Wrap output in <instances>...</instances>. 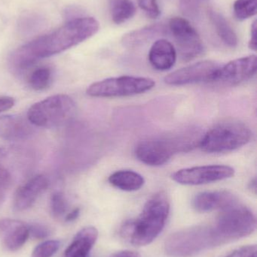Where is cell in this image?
I'll return each mask as SVG.
<instances>
[{"label": "cell", "mask_w": 257, "mask_h": 257, "mask_svg": "<svg viewBox=\"0 0 257 257\" xmlns=\"http://www.w3.org/2000/svg\"><path fill=\"white\" fill-rule=\"evenodd\" d=\"M100 24L90 17L71 20L63 27L20 47L12 54L10 63L17 71H24L42 59L63 52L95 36Z\"/></svg>", "instance_id": "obj_1"}, {"label": "cell", "mask_w": 257, "mask_h": 257, "mask_svg": "<svg viewBox=\"0 0 257 257\" xmlns=\"http://www.w3.org/2000/svg\"><path fill=\"white\" fill-rule=\"evenodd\" d=\"M169 213L170 202L167 195L164 192L155 193L145 204L137 218L125 222L122 235L133 245H148L164 229Z\"/></svg>", "instance_id": "obj_2"}, {"label": "cell", "mask_w": 257, "mask_h": 257, "mask_svg": "<svg viewBox=\"0 0 257 257\" xmlns=\"http://www.w3.org/2000/svg\"><path fill=\"white\" fill-rule=\"evenodd\" d=\"M223 245L214 225L181 229L166 239L164 250L172 257H189Z\"/></svg>", "instance_id": "obj_3"}, {"label": "cell", "mask_w": 257, "mask_h": 257, "mask_svg": "<svg viewBox=\"0 0 257 257\" xmlns=\"http://www.w3.org/2000/svg\"><path fill=\"white\" fill-rule=\"evenodd\" d=\"M193 135H179L170 137L147 139L137 144L134 151L136 157L141 163L151 166L165 164L175 154L187 152L199 145Z\"/></svg>", "instance_id": "obj_4"}, {"label": "cell", "mask_w": 257, "mask_h": 257, "mask_svg": "<svg viewBox=\"0 0 257 257\" xmlns=\"http://www.w3.org/2000/svg\"><path fill=\"white\" fill-rule=\"evenodd\" d=\"M76 113V104L69 96L57 94L33 104L27 118L33 126L55 128L69 123Z\"/></svg>", "instance_id": "obj_5"}, {"label": "cell", "mask_w": 257, "mask_h": 257, "mask_svg": "<svg viewBox=\"0 0 257 257\" xmlns=\"http://www.w3.org/2000/svg\"><path fill=\"white\" fill-rule=\"evenodd\" d=\"M250 128L236 120H226L214 125L200 139L199 146L207 153H225L235 151L250 142Z\"/></svg>", "instance_id": "obj_6"}, {"label": "cell", "mask_w": 257, "mask_h": 257, "mask_svg": "<svg viewBox=\"0 0 257 257\" xmlns=\"http://www.w3.org/2000/svg\"><path fill=\"white\" fill-rule=\"evenodd\" d=\"M213 225L225 244L253 233L256 227V217L247 207L237 203L222 211Z\"/></svg>", "instance_id": "obj_7"}, {"label": "cell", "mask_w": 257, "mask_h": 257, "mask_svg": "<svg viewBox=\"0 0 257 257\" xmlns=\"http://www.w3.org/2000/svg\"><path fill=\"white\" fill-rule=\"evenodd\" d=\"M155 85L152 78L125 75L94 83L88 87L86 93L92 97H122L141 94Z\"/></svg>", "instance_id": "obj_8"}, {"label": "cell", "mask_w": 257, "mask_h": 257, "mask_svg": "<svg viewBox=\"0 0 257 257\" xmlns=\"http://www.w3.org/2000/svg\"><path fill=\"white\" fill-rule=\"evenodd\" d=\"M168 27L181 60L190 61L203 53L204 45L200 36L187 19L175 17L170 19Z\"/></svg>", "instance_id": "obj_9"}, {"label": "cell", "mask_w": 257, "mask_h": 257, "mask_svg": "<svg viewBox=\"0 0 257 257\" xmlns=\"http://www.w3.org/2000/svg\"><path fill=\"white\" fill-rule=\"evenodd\" d=\"M235 169L225 165L196 166L177 171L172 179L183 185L196 186L211 184L232 178Z\"/></svg>", "instance_id": "obj_10"}, {"label": "cell", "mask_w": 257, "mask_h": 257, "mask_svg": "<svg viewBox=\"0 0 257 257\" xmlns=\"http://www.w3.org/2000/svg\"><path fill=\"white\" fill-rule=\"evenodd\" d=\"M220 66L211 60L198 62L167 75L164 81L172 86L214 81Z\"/></svg>", "instance_id": "obj_11"}, {"label": "cell", "mask_w": 257, "mask_h": 257, "mask_svg": "<svg viewBox=\"0 0 257 257\" xmlns=\"http://www.w3.org/2000/svg\"><path fill=\"white\" fill-rule=\"evenodd\" d=\"M256 55L241 57L220 66L214 81L225 85H237L251 78L256 74Z\"/></svg>", "instance_id": "obj_12"}, {"label": "cell", "mask_w": 257, "mask_h": 257, "mask_svg": "<svg viewBox=\"0 0 257 257\" xmlns=\"http://www.w3.org/2000/svg\"><path fill=\"white\" fill-rule=\"evenodd\" d=\"M49 180L44 175H38L18 187L14 196L15 211H22L31 208L38 198L48 189Z\"/></svg>", "instance_id": "obj_13"}, {"label": "cell", "mask_w": 257, "mask_h": 257, "mask_svg": "<svg viewBox=\"0 0 257 257\" xmlns=\"http://www.w3.org/2000/svg\"><path fill=\"white\" fill-rule=\"evenodd\" d=\"M30 237L28 224L15 219L0 220V241L9 251H17L24 245Z\"/></svg>", "instance_id": "obj_14"}, {"label": "cell", "mask_w": 257, "mask_h": 257, "mask_svg": "<svg viewBox=\"0 0 257 257\" xmlns=\"http://www.w3.org/2000/svg\"><path fill=\"white\" fill-rule=\"evenodd\" d=\"M27 119L18 114L0 117V138L9 142H20L31 137L35 130Z\"/></svg>", "instance_id": "obj_15"}, {"label": "cell", "mask_w": 257, "mask_h": 257, "mask_svg": "<svg viewBox=\"0 0 257 257\" xmlns=\"http://www.w3.org/2000/svg\"><path fill=\"white\" fill-rule=\"evenodd\" d=\"M238 203L235 195L230 192L213 191L199 193L193 199V208L199 212H210L214 210H223Z\"/></svg>", "instance_id": "obj_16"}, {"label": "cell", "mask_w": 257, "mask_h": 257, "mask_svg": "<svg viewBox=\"0 0 257 257\" xmlns=\"http://www.w3.org/2000/svg\"><path fill=\"white\" fill-rule=\"evenodd\" d=\"M177 50L166 39H158L154 42L149 52V61L151 66L158 71L172 69L176 63Z\"/></svg>", "instance_id": "obj_17"}, {"label": "cell", "mask_w": 257, "mask_h": 257, "mask_svg": "<svg viewBox=\"0 0 257 257\" xmlns=\"http://www.w3.org/2000/svg\"><path fill=\"white\" fill-rule=\"evenodd\" d=\"M98 237V229L93 226L83 228L74 237L66 249L63 257H89Z\"/></svg>", "instance_id": "obj_18"}, {"label": "cell", "mask_w": 257, "mask_h": 257, "mask_svg": "<svg viewBox=\"0 0 257 257\" xmlns=\"http://www.w3.org/2000/svg\"><path fill=\"white\" fill-rule=\"evenodd\" d=\"M167 33L164 24H152L139 30L130 32L122 38V44L127 48H135L144 45L151 39Z\"/></svg>", "instance_id": "obj_19"}, {"label": "cell", "mask_w": 257, "mask_h": 257, "mask_svg": "<svg viewBox=\"0 0 257 257\" xmlns=\"http://www.w3.org/2000/svg\"><path fill=\"white\" fill-rule=\"evenodd\" d=\"M113 187L123 191L133 192L140 190L145 183L140 174L131 170H119L112 174L108 179Z\"/></svg>", "instance_id": "obj_20"}, {"label": "cell", "mask_w": 257, "mask_h": 257, "mask_svg": "<svg viewBox=\"0 0 257 257\" xmlns=\"http://www.w3.org/2000/svg\"><path fill=\"white\" fill-rule=\"evenodd\" d=\"M208 16L223 43L230 48H235L238 45V37L226 18L221 14L213 9L208 11Z\"/></svg>", "instance_id": "obj_21"}, {"label": "cell", "mask_w": 257, "mask_h": 257, "mask_svg": "<svg viewBox=\"0 0 257 257\" xmlns=\"http://www.w3.org/2000/svg\"><path fill=\"white\" fill-rule=\"evenodd\" d=\"M10 152L6 148H0V206L3 205L8 190L13 184V175L9 166Z\"/></svg>", "instance_id": "obj_22"}, {"label": "cell", "mask_w": 257, "mask_h": 257, "mask_svg": "<svg viewBox=\"0 0 257 257\" xmlns=\"http://www.w3.org/2000/svg\"><path fill=\"white\" fill-rule=\"evenodd\" d=\"M112 20L116 24H122L132 18L136 8L131 0H110Z\"/></svg>", "instance_id": "obj_23"}, {"label": "cell", "mask_w": 257, "mask_h": 257, "mask_svg": "<svg viewBox=\"0 0 257 257\" xmlns=\"http://www.w3.org/2000/svg\"><path fill=\"white\" fill-rule=\"evenodd\" d=\"M53 71L47 66L37 68L29 75V86L36 91L47 90L53 81Z\"/></svg>", "instance_id": "obj_24"}, {"label": "cell", "mask_w": 257, "mask_h": 257, "mask_svg": "<svg viewBox=\"0 0 257 257\" xmlns=\"http://www.w3.org/2000/svg\"><path fill=\"white\" fill-rule=\"evenodd\" d=\"M256 8L257 0H236L233 6L234 14L238 21H244L256 15Z\"/></svg>", "instance_id": "obj_25"}, {"label": "cell", "mask_w": 257, "mask_h": 257, "mask_svg": "<svg viewBox=\"0 0 257 257\" xmlns=\"http://www.w3.org/2000/svg\"><path fill=\"white\" fill-rule=\"evenodd\" d=\"M67 201L63 193L60 191L54 192L50 199V210L53 217L55 218L63 217L67 211Z\"/></svg>", "instance_id": "obj_26"}, {"label": "cell", "mask_w": 257, "mask_h": 257, "mask_svg": "<svg viewBox=\"0 0 257 257\" xmlns=\"http://www.w3.org/2000/svg\"><path fill=\"white\" fill-rule=\"evenodd\" d=\"M57 240H48L36 246L30 257H52L60 248Z\"/></svg>", "instance_id": "obj_27"}, {"label": "cell", "mask_w": 257, "mask_h": 257, "mask_svg": "<svg viewBox=\"0 0 257 257\" xmlns=\"http://www.w3.org/2000/svg\"><path fill=\"white\" fill-rule=\"evenodd\" d=\"M139 6L149 18L155 19L161 15L157 0H138Z\"/></svg>", "instance_id": "obj_28"}, {"label": "cell", "mask_w": 257, "mask_h": 257, "mask_svg": "<svg viewBox=\"0 0 257 257\" xmlns=\"http://www.w3.org/2000/svg\"><path fill=\"white\" fill-rule=\"evenodd\" d=\"M30 236L36 239H44L50 235V229L48 226L42 223H34L28 224Z\"/></svg>", "instance_id": "obj_29"}, {"label": "cell", "mask_w": 257, "mask_h": 257, "mask_svg": "<svg viewBox=\"0 0 257 257\" xmlns=\"http://www.w3.org/2000/svg\"><path fill=\"white\" fill-rule=\"evenodd\" d=\"M256 245L244 246L225 257H256Z\"/></svg>", "instance_id": "obj_30"}, {"label": "cell", "mask_w": 257, "mask_h": 257, "mask_svg": "<svg viewBox=\"0 0 257 257\" xmlns=\"http://www.w3.org/2000/svg\"><path fill=\"white\" fill-rule=\"evenodd\" d=\"M198 0H181L183 12L187 15H192L196 12Z\"/></svg>", "instance_id": "obj_31"}, {"label": "cell", "mask_w": 257, "mask_h": 257, "mask_svg": "<svg viewBox=\"0 0 257 257\" xmlns=\"http://www.w3.org/2000/svg\"><path fill=\"white\" fill-rule=\"evenodd\" d=\"M14 98L8 96H0V114L11 109L15 105Z\"/></svg>", "instance_id": "obj_32"}, {"label": "cell", "mask_w": 257, "mask_h": 257, "mask_svg": "<svg viewBox=\"0 0 257 257\" xmlns=\"http://www.w3.org/2000/svg\"><path fill=\"white\" fill-rule=\"evenodd\" d=\"M250 42H249V48L253 51L256 50V21H255L251 26V32H250Z\"/></svg>", "instance_id": "obj_33"}, {"label": "cell", "mask_w": 257, "mask_h": 257, "mask_svg": "<svg viewBox=\"0 0 257 257\" xmlns=\"http://www.w3.org/2000/svg\"><path fill=\"white\" fill-rule=\"evenodd\" d=\"M80 214V209L78 208H74L72 211H69L67 214L65 215V220L66 222L75 221Z\"/></svg>", "instance_id": "obj_34"}, {"label": "cell", "mask_w": 257, "mask_h": 257, "mask_svg": "<svg viewBox=\"0 0 257 257\" xmlns=\"http://www.w3.org/2000/svg\"><path fill=\"white\" fill-rule=\"evenodd\" d=\"M112 257H140V255L135 251L131 250H122L115 253Z\"/></svg>", "instance_id": "obj_35"}, {"label": "cell", "mask_w": 257, "mask_h": 257, "mask_svg": "<svg viewBox=\"0 0 257 257\" xmlns=\"http://www.w3.org/2000/svg\"><path fill=\"white\" fill-rule=\"evenodd\" d=\"M250 189L251 190V191H253V193H256V178L251 181L250 184Z\"/></svg>", "instance_id": "obj_36"}]
</instances>
